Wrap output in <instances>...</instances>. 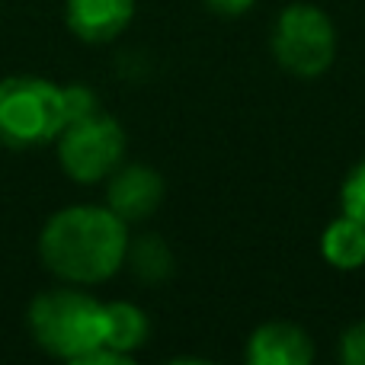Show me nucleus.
<instances>
[{
    "label": "nucleus",
    "instance_id": "obj_1",
    "mask_svg": "<svg viewBox=\"0 0 365 365\" xmlns=\"http://www.w3.org/2000/svg\"><path fill=\"white\" fill-rule=\"evenodd\" d=\"M128 225L109 205H68L45 221L38 257L71 285H100L125 266Z\"/></svg>",
    "mask_w": 365,
    "mask_h": 365
},
{
    "label": "nucleus",
    "instance_id": "obj_2",
    "mask_svg": "<svg viewBox=\"0 0 365 365\" xmlns=\"http://www.w3.org/2000/svg\"><path fill=\"white\" fill-rule=\"evenodd\" d=\"M29 330L45 353L81 362L106 343V302L77 289L42 292L29 304Z\"/></svg>",
    "mask_w": 365,
    "mask_h": 365
},
{
    "label": "nucleus",
    "instance_id": "obj_3",
    "mask_svg": "<svg viewBox=\"0 0 365 365\" xmlns=\"http://www.w3.org/2000/svg\"><path fill=\"white\" fill-rule=\"evenodd\" d=\"M269 48L285 74L298 81H314L334 68L340 36L327 10L308 0H295L282 6V13L272 23Z\"/></svg>",
    "mask_w": 365,
    "mask_h": 365
},
{
    "label": "nucleus",
    "instance_id": "obj_4",
    "mask_svg": "<svg viewBox=\"0 0 365 365\" xmlns=\"http://www.w3.org/2000/svg\"><path fill=\"white\" fill-rule=\"evenodd\" d=\"M64 128L61 87L45 77L16 74L0 81V145L26 151L55 141Z\"/></svg>",
    "mask_w": 365,
    "mask_h": 365
},
{
    "label": "nucleus",
    "instance_id": "obj_5",
    "mask_svg": "<svg viewBox=\"0 0 365 365\" xmlns=\"http://www.w3.org/2000/svg\"><path fill=\"white\" fill-rule=\"evenodd\" d=\"M55 141L61 170L77 182L109 180V173L125 158V128L103 109L87 119L68 122Z\"/></svg>",
    "mask_w": 365,
    "mask_h": 365
},
{
    "label": "nucleus",
    "instance_id": "obj_6",
    "mask_svg": "<svg viewBox=\"0 0 365 365\" xmlns=\"http://www.w3.org/2000/svg\"><path fill=\"white\" fill-rule=\"evenodd\" d=\"M167 195V182L148 164H119L109 173L106 205L119 215L125 225L151 218Z\"/></svg>",
    "mask_w": 365,
    "mask_h": 365
},
{
    "label": "nucleus",
    "instance_id": "obj_7",
    "mask_svg": "<svg viewBox=\"0 0 365 365\" xmlns=\"http://www.w3.org/2000/svg\"><path fill=\"white\" fill-rule=\"evenodd\" d=\"M317 346L302 324L266 321L250 334L244 359L250 365H311Z\"/></svg>",
    "mask_w": 365,
    "mask_h": 365
},
{
    "label": "nucleus",
    "instance_id": "obj_8",
    "mask_svg": "<svg viewBox=\"0 0 365 365\" xmlns=\"http://www.w3.org/2000/svg\"><path fill=\"white\" fill-rule=\"evenodd\" d=\"M135 4L138 0H64V19L81 42L103 45L128 29Z\"/></svg>",
    "mask_w": 365,
    "mask_h": 365
},
{
    "label": "nucleus",
    "instance_id": "obj_9",
    "mask_svg": "<svg viewBox=\"0 0 365 365\" xmlns=\"http://www.w3.org/2000/svg\"><path fill=\"white\" fill-rule=\"evenodd\" d=\"M321 257L334 269L356 272L365 266V225L349 215H336L321 234Z\"/></svg>",
    "mask_w": 365,
    "mask_h": 365
},
{
    "label": "nucleus",
    "instance_id": "obj_10",
    "mask_svg": "<svg viewBox=\"0 0 365 365\" xmlns=\"http://www.w3.org/2000/svg\"><path fill=\"white\" fill-rule=\"evenodd\" d=\"M151 324H148L145 308L135 302H106V343L125 356H135L148 343Z\"/></svg>",
    "mask_w": 365,
    "mask_h": 365
},
{
    "label": "nucleus",
    "instance_id": "obj_11",
    "mask_svg": "<svg viewBox=\"0 0 365 365\" xmlns=\"http://www.w3.org/2000/svg\"><path fill=\"white\" fill-rule=\"evenodd\" d=\"M125 263L141 282H164L173 272V253L160 234H141L138 240H128Z\"/></svg>",
    "mask_w": 365,
    "mask_h": 365
},
{
    "label": "nucleus",
    "instance_id": "obj_12",
    "mask_svg": "<svg viewBox=\"0 0 365 365\" xmlns=\"http://www.w3.org/2000/svg\"><path fill=\"white\" fill-rule=\"evenodd\" d=\"M340 208L343 215L365 225V158L356 160L340 182Z\"/></svg>",
    "mask_w": 365,
    "mask_h": 365
},
{
    "label": "nucleus",
    "instance_id": "obj_13",
    "mask_svg": "<svg viewBox=\"0 0 365 365\" xmlns=\"http://www.w3.org/2000/svg\"><path fill=\"white\" fill-rule=\"evenodd\" d=\"M61 103H64V125L77 119H87V115H93L100 109V100H96V93L87 83H68V87H61Z\"/></svg>",
    "mask_w": 365,
    "mask_h": 365
},
{
    "label": "nucleus",
    "instance_id": "obj_14",
    "mask_svg": "<svg viewBox=\"0 0 365 365\" xmlns=\"http://www.w3.org/2000/svg\"><path fill=\"white\" fill-rule=\"evenodd\" d=\"M336 353H340L343 365H365V321L343 330Z\"/></svg>",
    "mask_w": 365,
    "mask_h": 365
},
{
    "label": "nucleus",
    "instance_id": "obj_15",
    "mask_svg": "<svg viewBox=\"0 0 365 365\" xmlns=\"http://www.w3.org/2000/svg\"><path fill=\"white\" fill-rule=\"evenodd\" d=\"M202 4L212 13H218V16H244V13H250L257 6V0H202Z\"/></svg>",
    "mask_w": 365,
    "mask_h": 365
}]
</instances>
